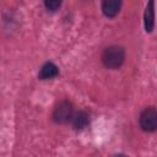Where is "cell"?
I'll return each instance as SVG.
<instances>
[{
  "instance_id": "cell-5",
  "label": "cell",
  "mask_w": 157,
  "mask_h": 157,
  "mask_svg": "<svg viewBox=\"0 0 157 157\" xmlns=\"http://www.w3.org/2000/svg\"><path fill=\"white\" fill-rule=\"evenodd\" d=\"M144 25L146 32H152L155 27V0H150L144 13Z\"/></svg>"
},
{
  "instance_id": "cell-8",
  "label": "cell",
  "mask_w": 157,
  "mask_h": 157,
  "mask_svg": "<svg viewBox=\"0 0 157 157\" xmlns=\"http://www.w3.org/2000/svg\"><path fill=\"white\" fill-rule=\"evenodd\" d=\"M61 1L63 0H44V6L48 11L55 12L61 6Z\"/></svg>"
},
{
  "instance_id": "cell-7",
  "label": "cell",
  "mask_w": 157,
  "mask_h": 157,
  "mask_svg": "<svg viewBox=\"0 0 157 157\" xmlns=\"http://www.w3.org/2000/svg\"><path fill=\"white\" fill-rule=\"evenodd\" d=\"M70 121H71V124H72L75 130H77V131L83 130L88 125V123H90L88 114L86 112H83V110H80L77 113H74V115H72Z\"/></svg>"
},
{
  "instance_id": "cell-6",
  "label": "cell",
  "mask_w": 157,
  "mask_h": 157,
  "mask_svg": "<svg viewBox=\"0 0 157 157\" xmlns=\"http://www.w3.org/2000/svg\"><path fill=\"white\" fill-rule=\"evenodd\" d=\"M59 74V69L58 66L52 63V61H47L45 64H43V66L40 67V71L38 74V77L40 80H49L53 77H56Z\"/></svg>"
},
{
  "instance_id": "cell-3",
  "label": "cell",
  "mask_w": 157,
  "mask_h": 157,
  "mask_svg": "<svg viewBox=\"0 0 157 157\" xmlns=\"http://www.w3.org/2000/svg\"><path fill=\"white\" fill-rule=\"evenodd\" d=\"M139 123H140V128L144 131L151 132L155 131L157 128V112L153 107H148L145 108L139 118Z\"/></svg>"
},
{
  "instance_id": "cell-1",
  "label": "cell",
  "mask_w": 157,
  "mask_h": 157,
  "mask_svg": "<svg viewBox=\"0 0 157 157\" xmlns=\"http://www.w3.org/2000/svg\"><path fill=\"white\" fill-rule=\"evenodd\" d=\"M101 59L105 67L112 69V70L119 69L125 60L124 48L120 45H110L103 50Z\"/></svg>"
},
{
  "instance_id": "cell-4",
  "label": "cell",
  "mask_w": 157,
  "mask_h": 157,
  "mask_svg": "<svg viewBox=\"0 0 157 157\" xmlns=\"http://www.w3.org/2000/svg\"><path fill=\"white\" fill-rule=\"evenodd\" d=\"M123 0H103L102 1V12L105 17H115L121 7Z\"/></svg>"
},
{
  "instance_id": "cell-2",
  "label": "cell",
  "mask_w": 157,
  "mask_h": 157,
  "mask_svg": "<svg viewBox=\"0 0 157 157\" xmlns=\"http://www.w3.org/2000/svg\"><path fill=\"white\" fill-rule=\"evenodd\" d=\"M74 115V107L69 101L59 102L53 110V120L58 124H66Z\"/></svg>"
}]
</instances>
